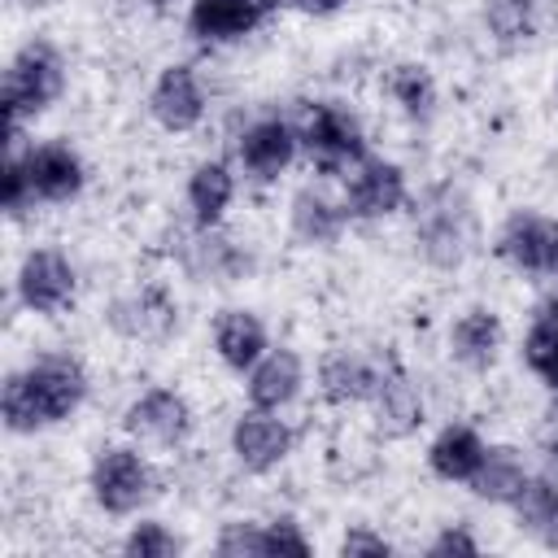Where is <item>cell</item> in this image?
Listing matches in <instances>:
<instances>
[{"mask_svg":"<svg viewBox=\"0 0 558 558\" xmlns=\"http://www.w3.org/2000/svg\"><path fill=\"white\" fill-rule=\"evenodd\" d=\"M87 401V371L70 353H44L0 388V418L13 436L65 423Z\"/></svg>","mask_w":558,"mask_h":558,"instance_id":"cell-1","label":"cell"},{"mask_svg":"<svg viewBox=\"0 0 558 558\" xmlns=\"http://www.w3.org/2000/svg\"><path fill=\"white\" fill-rule=\"evenodd\" d=\"M65 87V61L52 44L44 39H31L13 52L9 70H4V83H0V113H4V144L9 153L17 148L22 140V126L31 118H39Z\"/></svg>","mask_w":558,"mask_h":558,"instance_id":"cell-2","label":"cell"},{"mask_svg":"<svg viewBox=\"0 0 558 558\" xmlns=\"http://www.w3.org/2000/svg\"><path fill=\"white\" fill-rule=\"evenodd\" d=\"M414 240L418 253L436 266V270H453L471 257L475 240H480V222H475V205L458 183H436L418 196L414 205Z\"/></svg>","mask_w":558,"mask_h":558,"instance_id":"cell-3","label":"cell"},{"mask_svg":"<svg viewBox=\"0 0 558 558\" xmlns=\"http://www.w3.org/2000/svg\"><path fill=\"white\" fill-rule=\"evenodd\" d=\"M296 140L318 170H353L366 157L362 122L340 100H305L296 113Z\"/></svg>","mask_w":558,"mask_h":558,"instance_id":"cell-4","label":"cell"},{"mask_svg":"<svg viewBox=\"0 0 558 558\" xmlns=\"http://www.w3.org/2000/svg\"><path fill=\"white\" fill-rule=\"evenodd\" d=\"M87 484L105 514H135L153 497V466L131 445H105L92 458Z\"/></svg>","mask_w":558,"mask_h":558,"instance_id":"cell-5","label":"cell"},{"mask_svg":"<svg viewBox=\"0 0 558 558\" xmlns=\"http://www.w3.org/2000/svg\"><path fill=\"white\" fill-rule=\"evenodd\" d=\"M497 257L523 275L558 279V218L541 209H514L497 231Z\"/></svg>","mask_w":558,"mask_h":558,"instance_id":"cell-6","label":"cell"},{"mask_svg":"<svg viewBox=\"0 0 558 558\" xmlns=\"http://www.w3.org/2000/svg\"><path fill=\"white\" fill-rule=\"evenodd\" d=\"M13 288H17V301L31 310V314H57L74 301V288H78V275L70 266V257L52 244H39L31 248L22 262H17V275H13Z\"/></svg>","mask_w":558,"mask_h":558,"instance_id":"cell-7","label":"cell"},{"mask_svg":"<svg viewBox=\"0 0 558 558\" xmlns=\"http://www.w3.org/2000/svg\"><path fill=\"white\" fill-rule=\"evenodd\" d=\"M410 201L405 170L388 157H362L344 183V209L349 218H388Z\"/></svg>","mask_w":558,"mask_h":558,"instance_id":"cell-8","label":"cell"},{"mask_svg":"<svg viewBox=\"0 0 558 558\" xmlns=\"http://www.w3.org/2000/svg\"><path fill=\"white\" fill-rule=\"evenodd\" d=\"M292 445H296V432L279 418V410H244L240 418H235V427H231V453H235V462L244 466V471H253V475H266V471H275L288 453H292Z\"/></svg>","mask_w":558,"mask_h":558,"instance_id":"cell-9","label":"cell"},{"mask_svg":"<svg viewBox=\"0 0 558 558\" xmlns=\"http://www.w3.org/2000/svg\"><path fill=\"white\" fill-rule=\"evenodd\" d=\"M148 113L157 118V126L183 135V131H196L201 118H205V87L196 78V70L187 61H170L161 65L153 92H148Z\"/></svg>","mask_w":558,"mask_h":558,"instance_id":"cell-10","label":"cell"},{"mask_svg":"<svg viewBox=\"0 0 558 558\" xmlns=\"http://www.w3.org/2000/svg\"><path fill=\"white\" fill-rule=\"evenodd\" d=\"M105 323H109L118 336H126V340L161 344V340L174 331V323H179V305H174V296H170L166 288L148 283V288H135V292L118 296V301L109 305Z\"/></svg>","mask_w":558,"mask_h":558,"instance_id":"cell-11","label":"cell"},{"mask_svg":"<svg viewBox=\"0 0 558 558\" xmlns=\"http://www.w3.org/2000/svg\"><path fill=\"white\" fill-rule=\"evenodd\" d=\"M122 427L153 445H183L192 436V405L174 388H148L126 405Z\"/></svg>","mask_w":558,"mask_h":558,"instance_id":"cell-12","label":"cell"},{"mask_svg":"<svg viewBox=\"0 0 558 558\" xmlns=\"http://www.w3.org/2000/svg\"><path fill=\"white\" fill-rule=\"evenodd\" d=\"M296 148H301V140H296V126H292L288 118H257V122H248V126L240 131V140H235L240 166H244L253 179H262V183H266V179H279V170L292 166Z\"/></svg>","mask_w":558,"mask_h":558,"instance_id":"cell-13","label":"cell"},{"mask_svg":"<svg viewBox=\"0 0 558 558\" xmlns=\"http://www.w3.org/2000/svg\"><path fill=\"white\" fill-rule=\"evenodd\" d=\"M179 262L187 266V275L214 279V283H235V279H244L253 270V257L231 235H222L218 227H196L179 244Z\"/></svg>","mask_w":558,"mask_h":558,"instance_id":"cell-14","label":"cell"},{"mask_svg":"<svg viewBox=\"0 0 558 558\" xmlns=\"http://www.w3.org/2000/svg\"><path fill=\"white\" fill-rule=\"evenodd\" d=\"M26 157V174L35 183V196L44 205H65L83 192L87 183V170H83V157L70 148V144H35L22 153Z\"/></svg>","mask_w":558,"mask_h":558,"instance_id":"cell-15","label":"cell"},{"mask_svg":"<svg viewBox=\"0 0 558 558\" xmlns=\"http://www.w3.org/2000/svg\"><path fill=\"white\" fill-rule=\"evenodd\" d=\"M371 414H375V432L388 436V440H405L423 427L427 418V405H423V392L418 384L405 375V371H384L379 375V388L371 397Z\"/></svg>","mask_w":558,"mask_h":558,"instance_id":"cell-16","label":"cell"},{"mask_svg":"<svg viewBox=\"0 0 558 558\" xmlns=\"http://www.w3.org/2000/svg\"><path fill=\"white\" fill-rule=\"evenodd\" d=\"M305 384V366H301V353L296 349H266L253 371H248V405L257 410H283L296 401Z\"/></svg>","mask_w":558,"mask_h":558,"instance_id":"cell-17","label":"cell"},{"mask_svg":"<svg viewBox=\"0 0 558 558\" xmlns=\"http://www.w3.org/2000/svg\"><path fill=\"white\" fill-rule=\"evenodd\" d=\"M270 349L266 340V323L253 314V310H222L214 318V353L222 357V366L248 375L253 362Z\"/></svg>","mask_w":558,"mask_h":558,"instance_id":"cell-18","label":"cell"},{"mask_svg":"<svg viewBox=\"0 0 558 558\" xmlns=\"http://www.w3.org/2000/svg\"><path fill=\"white\" fill-rule=\"evenodd\" d=\"M449 353L453 362H462L466 371H488L501 353V318L484 305H471L453 318L449 327Z\"/></svg>","mask_w":558,"mask_h":558,"instance_id":"cell-19","label":"cell"},{"mask_svg":"<svg viewBox=\"0 0 558 558\" xmlns=\"http://www.w3.org/2000/svg\"><path fill=\"white\" fill-rule=\"evenodd\" d=\"M266 17L248 0H192L187 9V31L201 44H235L253 35Z\"/></svg>","mask_w":558,"mask_h":558,"instance_id":"cell-20","label":"cell"},{"mask_svg":"<svg viewBox=\"0 0 558 558\" xmlns=\"http://www.w3.org/2000/svg\"><path fill=\"white\" fill-rule=\"evenodd\" d=\"M484 453H488V445H484V436H480L475 427L449 423V427H440L436 440L427 445V466H432V475H440V480H449V484H471V475L480 471Z\"/></svg>","mask_w":558,"mask_h":558,"instance_id":"cell-21","label":"cell"},{"mask_svg":"<svg viewBox=\"0 0 558 558\" xmlns=\"http://www.w3.org/2000/svg\"><path fill=\"white\" fill-rule=\"evenodd\" d=\"M379 366H371L366 357L340 349V353H327L323 366H318V392L323 401L331 405H357V401H371L375 388H379Z\"/></svg>","mask_w":558,"mask_h":558,"instance_id":"cell-22","label":"cell"},{"mask_svg":"<svg viewBox=\"0 0 558 558\" xmlns=\"http://www.w3.org/2000/svg\"><path fill=\"white\" fill-rule=\"evenodd\" d=\"M510 510H514L519 532L558 549V466L541 471V475H527V484H523V493L514 497Z\"/></svg>","mask_w":558,"mask_h":558,"instance_id":"cell-23","label":"cell"},{"mask_svg":"<svg viewBox=\"0 0 558 558\" xmlns=\"http://www.w3.org/2000/svg\"><path fill=\"white\" fill-rule=\"evenodd\" d=\"M235 201V174L227 161L209 157V161H196L192 174H187V209H192V222L196 227H218L222 214L231 209Z\"/></svg>","mask_w":558,"mask_h":558,"instance_id":"cell-24","label":"cell"},{"mask_svg":"<svg viewBox=\"0 0 558 558\" xmlns=\"http://www.w3.org/2000/svg\"><path fill=\"white\" fill-rule=\"evenodd\" d=\"M527 462H523V453L519 449H510V445H488V453H484V462H480V471L471 475V493L480 497V501H488V506H514V497L523 493V484H527Z\"/></svg>","mask_w":558,"mask_h":558,"instance_id":"cell-25","label":"cell"},{"mask_svg":"<svg viewBox=\"0 0 558 558\" xmlns=\"http://www.w3.org/2000/svg\"><path fill=\"white\" fill-rule=\"evenodd\" d=\"M288 214H292L296 240H305V244H336L340 231H344V222H349L344 201H331L323 187H301L292 196V209Z\"/></svg>","mask_w":558,"mask_h":558,"instance_id":"cell-26","label":"cell"},{"mask_svg":"<svg viewBox=\"0 0 558 558\" xmlns=\"http://www.w3.org/2000/svg\"><path fill=\"white\" fill-rule=\"evenodd\" d=\"M523 362L549 392H558V292L536 305L523 336Z\"/></svg>","mask_w":558,"mask_h":558,"instance_id":"cell-27","label":"cell"},{"mask_svg":"<svg viewBox=\"0 0 558 558\" xmlns=\"http://www.w3.org/2000/svg\"><path fill=\"white\" fill-rule=\"evenodd\" d=\"M388 96H392V100L401 105V113L414 118V122H427L432 109H436V83H432V74H427L423 65H414V61H401V65L388 70Z\"/></svg>","mask_w":558,"mask_h":558,"instance_id":"cell-28","label":"cell"},{"mask_svg":"<svg viewBox=\"0 0 558 558\" xmlns=\"http://www.w3.org/2000/svg\"><path fill=\"white\" fill-rule=\"evenodd\" d=\"M536 9L541 0H484V26L497 44L514 48L536 35Z\"/></svg>","mask_w":558,"mask_h":558,"instance_id":"cell-29","label":"cell"},{"mask_svg":"<svg viewBox=\"0 0 558 558\" xmlns=\"http://www.w3.org/2000/svg\"><path fill=\"white\" fill-rule=\"evenodd\" d=\"M179 549H183V541L157 519H144L122 536V554H131V558H174Z\"/></svg>","mask_w":558,"mask_h":558,"instance_id":"cell-30","label":"cell"},{"mask_svg":"<svg viewBox=\"0 0 558 558\" xmlns=\"http://www.w3.org/2000/svg\"><path fill=\"white\" fill-rule=\"evenodd\" d=\"M0 196H4V214L9 218H22V214H31L35 209V183H31V174H26V157L13 148L9 153V161H4V183H0Z\"/></svg>","mask_w":558,"mask_h":558,"instance_id":"cell-31","label":"cell"},{"mask_svg":"<svg viewBox=\"0 0 558 558\" xmlns=\"http://www.w3.org/2000/svg\"><path fill=\"white\" fill-rule=\"evenodd\" d=\"M214 549H218V554H227V558L266 554V523H227Z\"/></svg>","mask_w":558,"mask_h":558,"instance_id":"cell-32","label":"cell"},{"mask_svg":"<svg viewBox=\"0 0 558 558\" xmlns=\"http://www.w3.org/2000/svg\"><path fill=\"white\" fill-rule=\"evenodd\" d=\"M314 545H310V536L301 532V523L296 519H270L266 523V554H292V558H305Z\"/></svg>","mask_w":558,"mask_h":558,"instance_id":"cell-33","label":"cell"},{"mask_svg":"<svg viewBox=\"0 0 558 558\" xmlns=\"http://www.w3.org/2000/svg\"><path fill=\"white\" fill-rule=\"evenodd\" d=\"M432 558H449V554H480V541L466 532V527H440L427 545Z\"/></svg>","mask_w":558,"mask_h":558,"instance_id":"cell-34","label":"cell"},{"mask_svg":"<svg viewBox=\"0 0 558 558\" xmlns=\"http://www.w3.org/2000/svg\"><path fill=\"white\" fill-rule=\"evenodd\" d=\"M340 554L344 558H357V554H392V545L379 532H371V527H353V532H344Z\"/></svg>","mask_w":558,"mask_h":558,"instance_id":"cell-35","label":"cell"},{"mask_svg":"<svg viewBox=\"0 0 558 558\" xmlns=\"http://www.w3.org/2000/svg\"><path fill=\"white\" fill-rule=\"evenodd\" d=\"M292 9H301L310 17H331L336 9H344V0H292Z\"/></svg>","mask_w":558,"mask_h":558,"instance_id":"cell-36","label":"cell"},{"mask_svg":"<svg viewBox=\"0 0 558 558\" xmlns=\"http://www.w3.org/2000/svg\"><path fill=\"white\" fill-rule=\"evenodd\" d=\"M549 458L558 466V392H554V414H549Z\"/></svg>","mask_w":558,"mask_h":558,"instance_id":"cell-37","label":"cell"},{"mask_svg":"<svg viewBox=\"0 0 558 558\" xmlns=\"http://www.w3.org/2000/svg\"><path fill=\"white\" fill-rule=\"evenodd\" d=\"M248 4H253V9L262 13V17H270L275 9H283V4H292V0H248Z\"/></svg>","mask_w":558,"mask_h":558,"instance_id":"cell-38","label":"cell"},{"mask_svg":"<svg viewBox=\"0 0 558 558\" xmlns=\"http://www.w3.org/2000/svg\"><path fill=\"white\" fill-rule=\"evenodd\" d=\"M153 13H166V9H174V0H144Z\"/></svg>","mask_w":558,"mask_h":558,"instance_id":"cell-39","label":"cell"},{"mask_svg":"<svg viewBox=\"0 0 558 558\" xmlns=\"http://www.w3.org/2000/svg\"><path fill=\"white\" fill-rule=\"evenodd\" d=\"M554 87H558V83H554Z\"/></svg>","mask_w":558,"mask_h":558,"instance_id":"cell-40","label":"cell"}]
</instances>
